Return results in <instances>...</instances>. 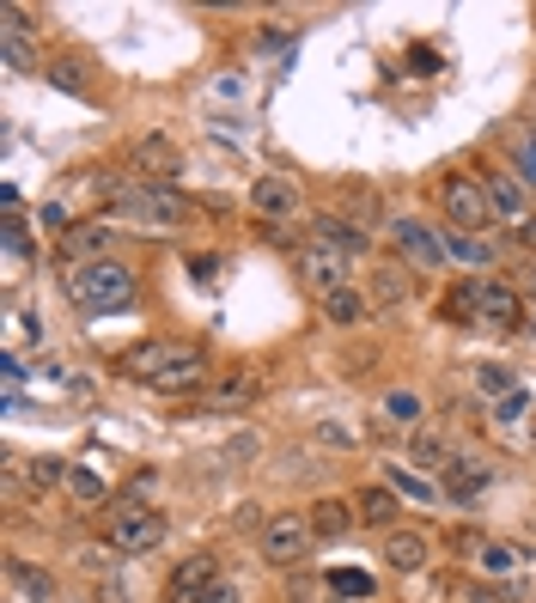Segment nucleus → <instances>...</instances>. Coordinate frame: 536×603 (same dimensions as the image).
<instances>
[{"instance_id":"39","label":"nucleus","mask_w":536,"mask_h":603,"mask_svg":"<svg viewBox=\"0 0 536 603\" xmlns=\"http://www.w3.org/2000/svg\"><path fill=\"white\" fill-rule=\"evenodd\" d=\"M518 177H524V184H536V134L518 146Z\"/></svg>"},{"instance_id":"24","label":"nucleus","mask_w":536,"mask_h":603,"mask_svg":"<svg viewBox=\"0 0 536 603\" xmlns=\"http://www.w3.org/2000/svg\"><path fill=\"white\" fill-rule=\"evenodd\" d=\"M353 512H360V525L391 530V518H396V494H391V487H367V494L353 500Z\"/></svg>"},{"instance_id":"17","label":"nucleus","mask_w":536,"mask_h":603,"mask_svg":"<svg viewBox=\"0 0 536 603\" xmlns=\"http://www.w3.org/2000/svg\"><path fill=\"white\" fill-rule=\"evenodd\" d=\"M353 525H360L353 500H317V506H311V530H317V542H341Z\"/></svg>"},{"instance_id":"28","label":"nucleus","mask_w":536,"mask_h":603,"mask_svg":"<svg viewBox=\"0 0 536 603\" xmlns=\"http://www.w3.org/2000/svg\"><path fill=\"white\" fill-rule=\"evenodd\" d=\"M67 470H74L67 458H31V463H25V482L43 494V487H62V482H67Z\"/></svg>"},{"instance_id":"21","label":"nucleus","mask_w":536,"mask_h":603,"mask_svg":"<svg viewBox=\"0 0 536 603\" xmlns=\"http://www.w3.org/2000/svg\"><path fill=\"white\" fill-rule=\"evenodd\" d=\"M62 250H67V263H98L110 250V226H67Z\"/></svg>"},{"instance_id":"20","label":"nucleus","mask_w":536,"mask_h":603,"mask_svg":"<svg viewBox=\"0 0 536 603\" xmlns=\"http://www.w3.org/2000/svg\"><path fill=\"white\" fill-rule=\"evenodd\" d=\"M384 487L391 494H403V500H415V506H433V500L445 494L439 482H427V475H415L408 463H384Z\"/></svg>"},{"instance_id":"31","label":"nucleus","mask_w":536,"mask_h":603,"mask_svg":"<svg viewBox=\"0 0 536 603\" xmlns=\"http://www.w3.org/2000/svg\"><path fill=\"white\" fill-rule=\"evenodd\" d=\"M7 573H13V585L25 591V597H37V603H50V597H55V579H50V573H31L25 561H13Z\"/></svg>"},{"instance_id":"15","label":"nucleus","mask_w":536,"mask_h":603,"mask_svg":"<svg viewBox=\"0 0 536 603\" xmlns=\"http://www.w3.org/2000/svg\"><path fill=\"white\" fill-rule=\"evenodd\" d=\"M317 305H324V317L336 329H353V324H367V317H372V293H360L353 281H348V287H336V293H324Z\"/></svg>"},{"instance_id":"8","label":"nucleus","mask_w":536,"mask_h":603,"mask_svg":"<svg viewBox=\"0 0 536 603\" xmlns=\"http://www.w3.org/2000/svg\"><path fill=\"white\" fill-rule=\"evenodd\" d=\"M250 208H256V220H293V213L305 208V196H299V184H293L287 171H262L256 184H250Z\"/></svg>"},{"instance_id":"16","label":"nucleus","mask_w":536,"mask_h":603,"mask_svg":"<svg viewBox=\"0 0 536 603\" xmlns=\"http://www.w3.org/2000/svg\"><path fill=\"white\" fill-rule=\"evenodd\" d=\"M482 324H494V329L524 324V299L506 287V281H482Z\"/></svg>"},{"instance_id":"5","label":"nucleus","mask_w":536,"mask_h":603,"mask_svg":"<svg viewBox=\"0 0 536 603\" xmlns=\"http://www.w3.org/2000/svg\"><path fill=\"white\" fill-rule=\"evenodd\" d=\"M439 208H445V220L458 226V232H482V226L494 220L488 184H482V177H470V171H451V177L439 184Z\"/></svg>"},{"instance_id":"36","label":"nucleus","mask_w":536,"mask_h":603,"mask_svg":"<svg viewBox=\"0 0 536 603\" xmlns=\"http://www.w3.org/2000/svg\"><path fill=\"white\" fill-rule=\"evenodd\" d=\"M7 256H13V263H31V232H25V220H7Z\"/></svg>"},{"instance_id":"2","label":"nucleus","mask_w":536,"mask_h":603,"mask_svg":"<svg viewBox=\"0 0 536 603\" xmlns=\"http://www.w3.org/2000/svg\"><path fill=\"white\" fill-rule=\"evenodd\" d=\"M110 220H129L146 226V232H171V226H189L196 220V201L171 184H129L117 201H110Z\"/></svg>"},{"instance_id":"29","label":"nucleus","mask_w":536,"mask_h":603,"mask_svg":"<svg viewBox=\"0 0 536 603\" xmlns=\"http://www.w3.org/2000/svg\"><path fill=\"white\" fill-rule=\"evenodd\" d=\"M134 165H158V177H177V171H171V165H177V153H171L165 134H153V141L134 146Z\"/></svg>"},{"instance_id":"26","label":"nucleus","mask_w":536,"mask_h":603,"mask_svg":"<svg viewBox=\"0 0 536 603\" xmlns=\"http://www.w3.org/2000/svg\"><path fill=\"white\" fill-rule=\"evenodd\" d=\"M379 415L391 420V427H420V415H427V408H420L415 391H391V396L379 403Z\"/></svg>"},{"instance_id":"19","label":"nucleus","mask_w":536,"mask_h":603,"mask_svg":"<svg viewBox=\"0 0 536 603\" xmlns=\"http://www.w3.org/2000/svg\"><path fill=\"white\" fill-rule=\"evenodd\" d=\"M384 561L396 573H420L427 567V537L420 530H384Z\"/></svg>"},{"instance_id":"30","label":"nucleus","mask_w":536,"mask_h":603,"mask_svg":"<svg viewBox=\"0 0 536 603\" xmlns=\"http://www.w3.org/2000/svg\"><path fill=\"white\" fill-rule=\"evenodd\" d=\"M445 250H451V256H458V263H488V256H494V250H488L482 238H475V232H458V226H451V232H445Z\"/></svg>"},{"instance_id":"7","label":"nucleus","mask_w":536,"mask_h":603,"mask_svg":"<svg viewBox=\"0 0 536 603\" xmlns=\"http://www.w3.org/2000/svg\"><path fill=\"white\" fill-rule=\"evenodd\" d=\"M348 263L353 256H341L336 244H324V238H311V244H299V256H293V268H299V281L324 299V293L348 287Z\"/></svg>"},{"instance_id":"23","label":"nucleus","mask_w":536,"mask_h":603,"mask_svg":"<svg viewBox=\"0 0 536 603\" xmlns=\"http://www.w3.org/2000/svg\"><path fill=\"white\" fill-rule=\"evenodd\" d=\"M67 494H74L79 506H105L110 482H105V470H92V463H74V470H67Z\"/></svg>"},{"instance_id":"18","label":"nucleus","mask_w":536,"mask_h":603,"mask_svg":"<svg viewBox=\"0 0 536 603\" xmlns=\"http://www.w3.org/2000/svg\"><path fill=\"white\" fill-rule=\"evenodd\" d=\"M311 238H324V244H336L341 256H367V244H372V238L360 232V226H348V220H341V213H317V220H311Z\"/></svg>"},{"instance_id":"43","label":"nucleus","mask_w":536,"mask_h":603,"mask_svg":"<svg viewBox=\"0 0 536 603\" xmlns=\"http://www.w3.org/2000/svg\"><path fill=\"white\" fill-rule=\"evenodd\" d=\"M524 287H530V299H536V263H530V281H524Z\"/></svg>"},{"instance_id":"6","label":"nucleus","mask_w":536,"mask_h":603,"mask_svg":"<svg viewBox=\"0 0 536 603\" xmlns=\"http://www.w3.org/2000/svg\"><path fill=\"white\" fill-rule=\"evenodd\" d=\"M391 238H396V250H403V263L408 268H445L451 263V250H445V232H433L427 220H420V213H396L391 220Z\"/></svg>"},{"instance_id":"13","label":"nucleus","mask_w":536,"mask_h":603,"mask_svg":"<svg viewBox=\"0 0 536 603\" xmlns=\"http://www.w3.org/2000/svg\"><path fill=\"white\" fill-rule=\"evenodd\" d=\"M201 379H208V354H201V348H189V354H177L165 372H153V379H146V391H158V396H189Z\"/></svg>"},{"instance_id":"34","label":"nucleus","mask_w":536,"mask_h":603,"mask_svg":"<svg viewBox=\"0 0 536 603\" xmlns=\"http://www.w3.org/2000/svg\"><path fill=\"white\" fill-rule=\"evenodd\" d=\"M415 458L427 463V470H439V475H445V463L458 458V451L445 446V439H427V434H420V439H415Z\"/></svg>"},{"instance_id":"11","label":"nucleus","mask_w":536,"mask_h":603,"mask_svg":"<svg viewBox=\"0 0 536 603\" xmlns=\"http://www.w3.org/2000/svg\"><path fill=\"white\" fill-rule=\"evenodd\" d=\"M482 184H488V201H494V220H506L512 232L536 220V213H530V201H524V184L512 177V171H488Z\"/></svg>"},{"instance_id":"12","label":"nucleus","mask_w":536,"mask_h":603,"mask_svg":"<svg viewBox=\"0 0 536 603\" xmlns=\"http://www.w3.org/2000/svg\"><path fill=\"white\" fill-rule=\"evenodd\" d=\"M494 482V470H488L482 458H451L445 463V475H439V487H445V500H458V506H470V500H482V487Z\"/></svg>"},{"instance_id":"10","label":"nucleus","mask_w":536,"mask_h":603,"mask_svg":"<svg viewBox=\"0 0 536 603\" xmlns=\"http://www.w3.org/2000/svg\"><path fill=\"white\" fill-rule=\"evenodd\" d=\"M0 62H7V74H31V67H37L25 7H0Z\"/></svg>"},{"instance_id":"27","label":"nucleus","mask_w":536,"mask_h":603,"mask_svg":"<svg viewBox=\"0 0 536 603\" xmlns=\"http://www.w3.org/2000/svg\"><path fill=\"white\" fill-rule=\"evenodd\" d=\"M408 293H415V287H408V275L396 263H384L379 275H372V299H379V305H408Z\"/></svg>"},{"instance_id":"40","label":"nucleus","mask_w":536,"mask_h":603,"mask_svg":"<svg viewBox=\"0 0 536 603\" xmlns=\"http://www.w3.org/2000/svg\"><path fill=\"white\" fill-rule=\"evenodd\" d=\"M256 512H262V506H250V500H244V506H238V512H232V525H238V530H250V525H256V530H262V525H269V518H256Z\"/></svg>"},{"instance_id":"22","label":"nucleus","mask_w":536,"mask_h":603,"mask_svg":"<svg viewBox=\"0 0 536 603\" xmlns=\"http://www.w3.org/2000/svg\"><path fill=\"white\" fill-rule=\"evenodd\" d=\"M177 354H189V348H184V341H141V348H134V354H129V372H134V379H153V372H165L171 366V360H177Z\"/></svg>"},{"instance_id":"1","label":"nucleus","mask_w":536,"mask_h":603,"mask_svg":"<svg viewBox=\"0 0 536 603\" xmlns=\"http://www.w3.org/2000/svg\"><path fill=\"white\" fill-rule=\"evenodd\" d=\"M62 287H67V299H74L79 317H117V311H129V305L141 299L134 268L117 263V256H98V263H67L62 268Z\"/></svg>"},{"instance_id":"9","label":"nucleus","mask_w":536,"mask_h":603,"mask_svg":"<svg viewBox=\"0 0 536 603\" xmlns=\"http://www.w3.org/2000/svg\"><path fill=\"white\" fill-rule=\"evenodd\" d=\"M220 555H189V561H177L171 567V579H165V603H201L214 585H220Z\"/></svg>"},{"instance_id":"41","label":"nucleus","mask_w":536,"mask_h":603,"mask_svg":"<svg viewBox=\"0 0 536 603\" xmlns=\"http://www.w3.org/2000/svg\"><path fill=\"white\" fill-rule=\"evenodd\" d=\"M0 208H7V220H19V189L13 184H0Z\"/></svg>"},{"instance_id":"25","label":"nucleus","mask_w":536,"mask_h":603,"mask_svg":"<svg viewBox=\"0 0 536 603\" xmlns=\"http://www.w3.org/2000/svg\"><path fill=\"white\" fill-rule=\"evenodd\" d=\"M524 561H530V555H524V549H512V542H482V549H475V567H482V573H494V579L518 573Z\"/></svg>"},{"instance_id":"38","label":"nucleus","mask_w":536,"mask_h":603,"mask_svg":"<svg viewBox=\"0 0 536 603\" xmlns=\"http://www.w3.org/2000/svg\"><path fill=\"white\" fill-rule=\"evenodd\" d=\"M201 603H244V591H238V579H220V585H214Z\"/></svg>"},{"instance_id":"37","label":"nucleus","mask_w":536,"mask_h":603,"mask_svg":"<svg viewBox=\"0 0 536 603\" xmlns=\"http://www.w3.org/2000/svg\"><path fill=\"white\" fill-rule=\"evenodd\" d=\"M329 591H336V597H372V579L367 573H336Z\"/></svg>"},{"instance_id":"42","label":"nucleus","mask_w":536,"mask_h":603,"mask_svg":"<svg viewBox=\"0 0 536 603\" xmlns=\"http://www.w3.org/2000/svg\"><path fill=\"white\" fill-rule=\"evenodd\" d=\"M98 603H129V591H122V585H105V591H98Z\"/></svg>"},{"instance_id":"32","label":"nucleus","mask_w":536,"mask_h":603,"mask_svg":"<svg viewBox=\"0 0 536 603\" xmlns=\"http://www.w3.org/2000/svg\"><path fill=\"white\" fill-rule=\"evenodd\" d=\"M475 391L494 396V403H506V396L518 391V384H512V372H506V366H475Z\"/></svg>"},{"instance_id":"35","label":"nucleus","mask_w":536,"mask_h":603,"mask_svg":"<svg viewBox=\"0 0 536 603\" xmlns=\"http://www.w3.org/2000/svg\"><path fill=\"white\" fill-rule=\"evenodd\" d=\"M524 408H530V391H512L506 403H494V420H500V427H518Z\"/></svg>"},{"instance_id":"33","label":"nucleus","mask_w":536,"mask_h":603,"mask_svg":"<svg viewBox=\"0 0 536 603\" xmlns=\"http://www.w3.org/2000/svg\"><path fill=\"white\" fill-rule=\"evenodd\" d=\"M50 79L62 86V92H74V98L92 92V79H86V67H79V62H55V67H50Z\"/></svg>"},{"instance_id":"3","label":"nucleus","mask_w":536,"mask_h":603,"mask_svg":"<svg viewBox=\"0 0 536 603\" xmlns=\"http://www.w3.org/2000/svg\"><path fill=\"white\" fill-rule=\"evenodd\" d=\"M110 549L117 555H153L158 542L171 537V525H165V512L158 506H141V500H129V506H117L110 512Z\"/></svg>"},{"instance_id":"14","label":"nucleus","mask_w":536,"mask_h":603,"mask_svg":"<svg viewBox=\"0 0 536 603\" xmlns=\"http://www.w3.org/2000/svg\"><path fill=\"white\" fill-rule=\"evenodd\" d=\"M256 403V379H220L208 384V396H201V415H244V408Z\"/></svg>"},{"instance_id":"4","label":"nucleus","mask_w":536,"mask_h":603,"mask_svg":"<svg viewBox=\"0 0 536 603\" xmlns=\"http://www.w3.org/2000/svg\"><path fill=\"white\" fill-rule=\"evenodd\" d=\"M262 542V561H275V567H299L305 555L317 549V530H311V512H275L269 525L256 530Z\"/></svg>"}]
</instances>
